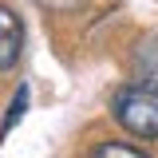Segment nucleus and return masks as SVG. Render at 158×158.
Instances as JSON below:
<instances>
[{
	"instance_id": "nucleus-1",
	"label": "nucleus",
	"mask_w": 158,
	"mask_h": 158,
	"mask_svg": "<svg viewBox=\"0 0 158 158\" xmlns=\"http://www.w3.org/2000/svg\"><path fill=\"white\" fill-rule=\"evenodd\" d=\"M115 118L135 138H158V87L135 83L115 95Z\"/></svg>"
},
{
	"instance_id": "nucleus-2",
	"label": "nucleus",
	"mask_w": 158,
	"mask_h": 158,
	"mask_svg": "<svg viewBox=\"0 0 158 158\" xmlns=\"http://www.w3.org/2000/svg\"><path fill=\"white\" fill-rule=\"evenodd\" d=\"M20 52H24V20L8 4H0V71L16 67Z\"/></svg>"
},
{
	"instance_id": "nucleus-3",
	"label": "nucleus",
	"mask_w": 158,
	"mask_h": 158,
	"mask_svg": "<svg viewBox=\"0 0 158 158\" xmlns=\"http://www.w3.org/2000/svg\"><path fill=\"white\" fill-rule=\"evenodd\" d=\"M91 158H146V154L138 146H131V142H99L91 150Z\"/></svg>"
},
{
	"instance_id": "nucleus-4",
	"label": "nucleus",
	"mask_w": 158,
	"mask_h": 158,
	"mask_svg": "<svg viewBox=\"0 0 158 158\" xmlns=\"http://www.w3.org/2000/svg\"><path fill=\"white\" fill-rule=\"evenodd\" d=\"M40 8H48V12H75L83 0H36Z\"/></svg>"
}]
</instances>
